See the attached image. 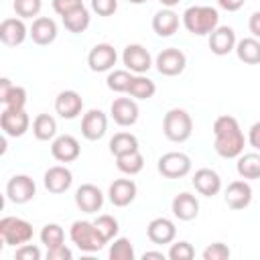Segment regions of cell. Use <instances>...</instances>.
Segmentation results:
<instances>
[{
	"label": "cell",
	"instance_id": "7dc6e473",
	"mask_svg": "<svg viewBox=\"0 0 260 260\" xmlns=\"http://www.w3.org/2000/svg\"><path fill=\"white\" fill-rule=\"evenodd\" d=\"M248 140H250V144H252L254 148H258V150H260V122L252 124L250 134H248Z\"/></svg>",
	"mask_w": 260,
	"mask_h": 260
},
{
	"label": "cell",
	"instance_id": "9a60e30c",
	"mask_svg": "<svg viewBox=\"0 0 260 260\" xmlns=\"http://www.w3.org/2000/svg\"><path fill=\"white\" fill-rule=\"evenodd\" d=\"M79 150H81V146H79L77 138H73L71 134H63V136L55 138L53 144H51V154L59 162H71V160H75L79 156Z\"/></svg>",
	"mask_w": 260,
	"mask_h": 260
},
{
	"label": "cell",
	"instance_id": "f35d334b",
	"mask_svg": "<svg viewBox=\"0 0 260 260\" xmlns=\"http://www.w3.org/2000/svg\"><path fill=\"white\" fill-rule=\"evenodd\" d=\"M2 104L6 108H24V104H26V89L22 85H12V89L2 100Z\"/></svg>",
	"mask_w": 260,
	"mask_h": 260
},
{
	"label": "cell",
	"instance_id": "ee69618b",
	"mask_svg": "<svg viewBox=\"0 0 260 260\" xmlns=\"http://www.w3.org/2000/svg\"><path fill=\"white\" fill-rule=\"evenodd\" d=\"M39 258H41V250L32 244H22L14 252V260H39Z\"/></svg>",
	"mask_w": 260,
	"mask_h": 260
},
{
	"label": "cell",
	"instance_id": "484cf974",
	"mask_svg": "<svg viewBox=\"0 0 260 260\" xmlns=\"http://www.w3.org/2000/svg\"><path fill=\"white\" fill-rule=\"evenodd\" d=\"M236 53H238L240 61H244L248 65H256V63H260V41L256 37H246V39L238 41Z\"/></svg>",
	"mask_w": 260,
	"mask_h": 260
},
{
	"label": "cell",
	"instance_id": "ffe728a7",
	"mask_svg": "<svg viewBox=\"0 0 260 260\" xmlns=\"http://www.w3.org/2000/svg\"><path fill=\"white\" fill-rule=\"evenodd\" d=\"M252 201V187L246 181H232L225 189V203L232 209H244Z\"/></svg>",
	"mask_w": 260,
	"mask_h": 260
},
{
	"label": "cell",
	"instance_id": "e575fe53",
	"mask_svg": "<svg viewBox=\"0 0 260 260\" xmlns=\"http://www.w3.org/2000/svg\"><path fill=\"white\" fill-rule=\"evenodd\" d=\"M130 81H132V75L126 71V69H114L110 75H108V79H106V83H108V87L112 89V91H128V87H130Z\"/></svg>",
	"mask_w": 260,
	"mask_h": 260
},
{
	"label": "cell",
	"instance_id": "1f68e13d",
	"mask_svg": "<svg viewBox=\"0 0 260 260\" xmlns=\"http://www.w3.org/2000/svg\"><path fill=\"white\" fill-rule=\"evenodd\" d=\"M154 91H156L154 81L148 79V77H144V75L132 77L130 87H128V93H130L132 98H138V100H148V98L154 95Z\"/></svg>",
	"mask_w": 260,
	"mask_h": 260
},
{
	"label": "cell",
	"instance_id": "b9f144b4",
	"mask_svg": "<svg viewBox=\"0 0 260 260\" xmlns=\"http://www.w3.org/2000/svg\"><path fill=\"white\" fill-rule=\"evenodd\" d=\"M236 128H240V124H238V120H236L234 116H230V114L217 116L215 122H213V134H215V136H217V134H223V132H230V130H236Z\"/></svg>",
	"mask_w": 260,
	"mask_h": 260
},
{
	"label": "cell",
	"instance_id": "7402d4cb",
	"mask_svg": "<svg viewBox=\"0 0 260 260\" xmlns=\"http://www.w3.org/2000/svg\"><path fill=\"white\" fill-rule=\"evenodd\" d=\"M236 47V32L232 26H217L209 32V49L215 55H228Z\"/></svg>",
	"mask_w": 260,
	"mask_h": 260
},
{
	"label": "cell",
	"instance_id": "f5cc1de1",
	"mask_svg": "<svg viewBox=\"0 0 260 260\" xmlns=\"http://www.w3.org/2000/svg\"><path fill=\"white\" fill-rule=\"evenodd\" d=\"M181 0H160V4H165V6H175V4H179Z\"/></svg>",
	"mask_w": 260,
	"mask_h": 260
},
{
	"label": "cell",
	"instance_id": "5b68a950",
	"mask_svg": "<svg viewBox=\"0 0 260 260\" xmlns=\"http://www.w3.org/2000/svg\"><path fill=\"white\" fill-rule=\"evenodd\" d=\"M28 124L30 120L24 108H4L0 114V128L6 136H22L28 130Z\"/></svg>",
	"mask_w": 260,
	"mask_h": 260
},
{
	"label": "cell",
	"instance_id": "f546056e",
	"mask_svg": "<svg viewBox=\"0 0 260 260\" xmlns=\"http://www.w3.org/2000/svg\"><path fill=\"white\" fill-rule=\"evenodd\" d=\"M57 132V122L51 114H39L32 122V134L39 138V140H49L53 138Z\"/></svg>",
	"mask_w": 260,
	"mask_h": 260
},
{
	"label": "cell",
	"instance_id": "816d5d0a",
	"mask_svg": "<svg viewBox=\"0 0 260 260\" xmlns=\"http://www.w3.org/2000/svg\"><path fill=\"white\" fill-rule=\"evenodd\" d=\"M142 260H165V254L162 252H144Z\"/></svg>",
	"mask_w": 260,
	"mask_h": 260
},
{
	"label": "cell",
	"instance_id": "30bf717a",
	"mask_svg": "<svg viewBox=\"0 0 260 260\" xmlns=\"http://www.w3.org/2000/svg\"><path fill=\"white\" fill-rule=\"evenodd\" d=\"M87 65L91 71H108L116 65V49L108 43L95 45L87 55Z\"/></svg>",
	"mask_w": 260,
	"mask_h": 260
},
{
	"label": "cell",
	"instance_id": "60d3db41",
	"mask_svg": "<svg viewBox=\"0 0 260 260\" xmlns=\"http://www.w3.org/2000/svg\"><path fill=\"white\" fill-rule=\"evenodd\" d=\"M230 258V248L223 242H213L203 250V260H228Z\"/></svg>",
	"mask_w": 260,
	"mask_h": 260
},
{
	"label": "cell",
	"instance_id": "836d02e7",
	"mask_svg": "<svg viewBox=\"0 0 260 260\" xmlns=\"http://www.w3.org/2000/svg\"><path fill=\"white\" fill-rule=\"evenodd\" d=\"M65 240V232L61 225L57 223H47L43 230H41V242L47 246V248H55V246H61Z\"/></svg>",
	"mask_w": 260,
	"mask_h": 260
},
{
	"label": "cell",
	"instance_id": "603a6c76",
	"mask_svg": "<svg viewBox=\"0 0 260 260\" xmlns=\"http://www.w3.org/2000/svg\"><path fill=\"white\" fill-rule=\"evenodd\" d=\"M28 35H30V39H32L37 45H49V43H53L55 37H57V24H55V20L49 18V16H39V18L32 20Z\"/></svg>",
	"mask_w": 260,
	"mask_h": 260
},
{
	"label": "cell",
	"instance_id": "7bdbcfd3",
	"mask_svg": "<svg viewBox=\"0 0 260 260\" xmlns=\"http://www.w3.org/2000/svg\"><path fill=\"white\" fill-rule=\"evenodd\" d=\"M91 8L100 16H112L118 10V0H91Z\"/></svg>",
	"mask_w": 260,
	"mask_h": 260
},
{
	"label": "cell",
	"instance_id": "d6a6232c",
	"mask_svg": "<svg viewBox=\"0 0 260 260\" xmlns=\"http://www.w3.org/2000/svg\"><path fill=\"white\" fill-rule=\"evenodd\" d=\"M116 165H118V169H120L122 173H126V175H136V173L142 171L144 158H142V154H140L138 150H132V152H126V154L116 156Z\"/></svg>",
	"mask_w": 260,
	"mask_h": 260
},
{
	"label": "cell",
	"instance_id": "5bb4252c",
	"mask_svg": "<svg viewBox=\"0 0 260 260\" xmlns=\"http://www.w3.org/2000/svg\"><path fill=\"white\" fill-rule=\"evenodd\" d=\"M110 112L118 126H132L138 120V106L130 98H116L112 102Z\"/></svg>",
	"mask_w": 260,
	"mask_h": 260
},
{
	"label": "cell",
	"instance_id": "c3c4849f",
	"mask_svg": "<svg viewBox=\"0 0 260 260\" xmlns=\"http://www.w3.org/2000/svg\"><path fill=\"white\" fill-rule=\"evenodd\" d=\"M248 26H250V32H252L256 39H260V10H258V12H254V14L250 16Z\"/></svg>",
	"mask_w": 260,
	"mask_h": 260
},
{
	"label": "cell",
	"instance_id": "6da1fadb",
	"mask_svg": "<svg viewBox=\"0 0 260 260\" xmlns=\"http://www.w3.org/2000/svg\"><path fill=\"white\" fill-rule=\"evenodd\" d=\"M217 10L211 6H191L183 14V24L191 35H209L217 28Z\"/></svg>",
	"mask_w": 260,
	"mask_h": 260
},
{
	"label": "cell",
	"instance_id": "7c38bea8",
	"mask_svg": "<svg viewBox=\"0 0 260 260\" xmlns=\"http://www.w3.org/2000/svg\"><path fill=\"white\" fill-rule=\"evenodd\" d=\"M106 128H108V118L102 110H89V112L83 114L81 134L87 140H100L106 134Z\"/></svg>",
	"mask_w": 260,
	"mask_h": 260
},
{
	"label": "cell",
	"instance_id": "8992f818",
	"mask_svg": "<svg viewBox=\"0 0 260 260\" xmlns=\"http://www.w3.org/2000/svg\"><path fill=\"white\" fill-rule=\"evenodd\" d=\"M191 171V158L183 152H167L158 158V173L167 179H181Z\"/></svg>",
	"mask_w": 260,
	"mask_h": 260
},
{
	"label": "cell",
	"instance_id": "f1b7e54d",
	"mask_svg": "<svg viewBox=\"0 0 260 260\" xmlns=\"http://www.w3.org/2000/svg\"><path fill=\"white\" fill-rule=\"evenodd\" d=\"M110 150H112L114 156H120V154L138 150V140H136V136L130 134V132H118V134H114L112 140H110Z\"/></svg>",
	"mask_w": 260,
	"mask_h": 260
},
{
	"label": "cell",
	"instance_id": "2e32d148",
	"mask_svg": "<svg viewBox=\"0 0 260 260\" xmlns=\"http://www.w3.org/2000/svg\"><path fill=\"white\" fill-rule=\"evenodd\" d=\"M122 59H124V65L130 69V71H134V73H144V71H148L150 69V53L142 47V45H128L126 49H124V55H122Z\"/></svg>",
	"mask_w": 260,
	"mask_h": 260
},
{
	"label": "cell",
	"instance_id": "83f0119b",
	"mask_svg": "<svg viewBox=\"0 0 260 260\" xmlns=\"http://www.w3.org/2000/svg\"><path fill=\"white\" fill-rule=\"evenodd\" d=\"M61 18H63V24H65V28L69 32H83L89 26V12H87V8L83 4L73 8L71 12L63 14Z\"/></svg>",
	"mask_w": 260,
	"mask_h": 260
},
{
	"label": "cell",
	"instance_id": "d590c367",
	"mask_svg": "<svg viewBox=\"0 0 260 260\" xmlns=\"http://www.w3.org/2000/svg\"><path fill=\"white\" fill-rule=\"evenodd\" d=\"M93 225H95V230L100 232V236H102L106 242L112 240V238L118 234V221H116V217H112V215H108V213L98 215V219L93 221Z\"/></svg>",
	"mask_w": 260,
	"mask_h": 260
},
{
	"label": "cell",
	"instance_id": "ba28073f",
	"mask_svg": "<svg viewBox=\"0 0 260 260\" xmlns=\"http://www.w3.org/2000/svg\"><path fill=\"white\" fill-rule=\"evenodd\" d=\"M215 152L223 158H234V156H240L242 150H244V134L240 128L236 130H230V132H223V134H217L215 136Z\"/></svg>",
	"mask_w": 260,
	"mask_h": 260
},
{
	"label": "cell",
	"instance_id": "ab89813d",
	"mask_svg": "<svg viewBox=\"0 0 260 260\" xmlns=\"http://www.w3.org/2000/svg\"><path fill=\"white\" fill-rule=\"evenodd\" d=\"M195 256V250L189 242H177L171 246L169 250V258L171 260H191Z\"/></svg>",
	"mask_w": 260,
	"mask_h": 260
},
{
	"label": "cell",
	"instance_id": "681fc988",
	"mask_svg": "<svg viewBox=\"0 0 260 260\" xmlns=\"http://www.w3.org/2000/svg\"><path fill=\"white\" fill-rule=\"evenodd\" d=\"M244 2H246V0H217V4H219L223 10H230V12H234V10L242 8V6H244Z\"/></svg>",
	"mask_w": 260,
	"mask_h": 260
},
{
	"label": "cell",
	"instance_id": "7a4b0ae2",
	"mask_svg": "<svg viewBox=\"0 0 260 260\" xmlns=\"http://www.w3.org/2000/svg\"><path fill=\"white\" fill-rule=\"evenodd\" d=\"M162 132H165V136H167L169 140H173V142H183V140H187V138L191 136V132H193V120H191V116H189L185 110L173 108V110H169V112L165 114V118H162Z\"/></svg>",
	"mask_w": 260,
	"mask_h": 260
},
{
	"label": "cell",
	"instance_id": "d4e9b609",
	"mask_svg": "<svg viewBox=\"0 0 260 260\" xmlns=\"http://www.w3.org/2000/svg\"><path fill=\"white\" fill-rule=\"evenodd\" d=\"M173 213L183 221H191L199 213V201L191 193H179L173 199Z\"/></svg>",
	"mask_w": 260,
	"mask_h": 260
},
{
	"label": "cell",
	"instance_id": "4316f807",
	"mask_svg": "<svg viewBox=\"0 0 260 260\" xmlns=\"http://www.w3.org/2000/svg\"><path fill=\"white\" fill-rule=\"evenodd\" d=\"M179 26V16L173 10H158L152 18V28L160 37H171Z\"/></svg>",
	"mask_w": 260,
	"mask_h": 260
},
{
	"label": "cell",
	"instance_id": "277c9868",
	"mask_svg": "<svg viewBox=\"0 0 260 260\" xmlns=\"http://www.w3.org/2000/svg\"><path fill=\"white\" fill-rule=\"evenodd\" d=\"M0 236L6 244L16 246V244H26L32 238V225L20 217H2L0 219Z\"/></svg>",
	"mask_w": 260,
	"mask_h": 260
},
{
	"label": "cell",
	"instance_id": "e0dca14e",
	"mask_svg": "<svg viewBox=\"0 0 260 260\" xmlns=\"http://www.w3.org/2000/svg\"><path fill=\"white\" fill-rule=\"evenodd\" d=\"M110 201L116 205V207H126L134 201L136 197V183L132 179H116L112 185H110Z\"/></svg>",
	"mask_w": 260,
	"mask_h": 260
},
{
	"label": "cell",
	"instance_id": "74e56055",
	"mask_svg": "<svg viewBox=\"0 0 260 260\" xmlns=\"http://www.w3.org/2000/svg\"><path fill=\"white\" fill-rule=\"evenodd\" d=\"M41 10V0H14V12L20 18H32Z\"/></svg>",
	"mask_w": 260,
	"mask_h": 260
},
{
	"label": "cell",
	"instance_id": "8d00e7d4",
	"mask_svg": "<svg viewBox=\"0 0 260 260\" xmlns=\"http://www.w3.org/2000/svg\"><path fill=\"white\" fill-rule=\"evenodd\" d=\"M112 260H134V248L128 238H118L110 248Z\"/></svg>",
	"mask_w": 260,
	"mask_h": 260
},
{
	"label": "cell",
	"instance_id": "f6af8a7d",
	"mask_svg": "<svg viewBox=\"0 0 260 260\" xmlns=\"http://www.w3.org/2000/svg\"><path fill=\"white\" fill-rule=\"evenodd\" d=\"M71 250L65 248V244L55 246V248H47V260H71Z\"/></svg>",
	"mask_w": 260,
	"mask_h": 260
},
{
	"label": "cell",
	"instance_id": "11a10c76",
	"mask_svg": "<svg viewBox=\"0 0 260 260\" xmlns=\"http://www.w3.org/2000/svg\"><path fill=\"white\" fill-rule=\"evenodd\" d=\"M128 2H132V4H142V2H146V0H128Z\"/></svg>",
	"mask_w": 260,
	"mask_h": 260
},
{
	"label": "cell",
	"instance_id": "3957f363",
	"mask_svg": "<svg viewBox=\"0 0 260 260\" xmlns=\"http://www.w3.org/2000/svg\"><path fill=\"white\" fill-rule=\"evenodd\" d=\"M71 240L73 244H77L79 250L83 252H95L102 250L106 240L100 236V232L95 230L93 221H85V219H77L71 225Z\"/></svg>",
	"mask_w": 260,
	"mask_h": 260
},
{
	"label": "cell",
	"instance_id": "bcb514c9",
	"mask_svg": "<svg viewBox=\"0 0 260 260\" xmlns=\"http://www.w3.org/2000/svg\"><path fill=\"white\" fill-rule=\"evenodd\" d=\"M81 4H83L81 0H53V10L63 16V14L71 12L73 8H77V6H81Z\"/></svg>",
	"mask_w": 260,
	"mask_h": 260
},
{
	"label": "cell",
	"instance_id": "db71d44e",
	"mask_svg": "<svg viewBox=\"0 0 260 260\" xmlns=\"http://www.w3.org/2000/svg\"><path fill=\"white\" fill-rule=\"evenodd\" d=\"M4 150H6V136L0 138V152H4Z\"/></svg>",
	"mask_w": 260,
	"mask_h": 260
},
{
	"label": "cell",
	"instance_id": "d6986e66",
	"mask_svg": "<svg viewBox=\"0 0 260 260\" xmlns=\"http://www.w3.org/2000/svg\"><path fill=\"white\" fill-rule=\"evenodd\" d=\"M175 234H177V228L167 217H154L146 228V236L152 244H169L175 240Z\"/></svg>",
	"mask_w": 260,
	"mask_h": 260
},
{
	"label": "cell",
	"instance_id": "cb8c5ba5",
	"mask_svg": "<svg viewBox=\"0 0 260 260\" xmlns=\"http://www.w3.org/2000/svg\"><path fill=\"white\" fill-rule=\"evenodd\" d=\"M193 187L201 195L211 197V195H215L221 189V179H219V175L213 169H199L193 175Z\"/></svg>",
	"mask_w": 260,
	"mask_h": 260
},
{
	"label": "cell",
	"instance_id": "52a82bcc",
	"mask_svg": "<svg viewBox=\"0 0 260 260\" xmlns=\"http://www.w3.org/2000/svg\"><path fill=\"white\" fill-rule=\"evenodd\" d=\"M187 65V57L181 49H175V47H169V49H162L158 55H156V69L158 73L162 75H179Z\"/></svg>",
	"mask_w": 260,
	"mask_h": 260
},
{
	"label": "cell",
	"instance_id": "8fae6325",
	"mask_svg": "<svg viewBox=\"0 0 260 260\" xmlns=\"http://www.w3.org/2000/svg\"><path fill=\"white\" fill-rule=\"evenodd\" d=\"M75 203H77V207H79L81 211H85V213H95V211L102 209V205H104V195H102V191H100L95 185L83 183V185L75 191Z\"/></svg>",
	"mask_w": 260,
	"mask_h": 260
},
{
	"label": "cell",
	"instance_id": "44dd1931",
	"mask_svg": "<svg viewBox=\"0 0 260 260\" xmlns=\"http://www.w3.org/2000/svg\"><path fill=\"white\" fill-rule=\"evenodd\" d=\"M26 37V26L22 18H4L0 22V41L8 47H16L24 41Z\"/></svg>",
	"mask_w": 260,
	"mask_h": 260
},
{
	"label": "cell",
	"instance_id": "4dcf8cb0",
	"mask_svg": "<svg viewBox=\"0 0 260 260\" xmlns=\"http://www.w3.org/2000/svg\"><path fill=\"white\" fill-rule=\"evenodd\" d=\"M238 173L242 179H258L260 177V154L248 152L238 158Z\"/></svg>",
	"mask_w": 260,
	"mask_h": 260
},
{
	"label": "cell",
	"instance_id": "4fadbf2b",
	"mask_svg": "<svg viewBox=\"0 0 260 260\" xmlns=\"http://www.w3.org/2000/svg\"><path fill=\"white\" fill-rule=\"evenodd\" d=\"M81 108H83V100L77 91L73 89H65L57 95L55 100V110L61 118L65 120H71V118H77L81 114Z\"/></svg>",
	"mask_w": 260,
	"mask_h": 260
},
{
	"label": "cell",
	"instance_id": "ac0fdd59",
	"mask_svg": "<svg viewBox=\"0 0 260 260\" xmlns=\"http://www.w3.org/2000/svg\"><path fill=\"white\" fill-rule=\"evenodd\" d=\"M71 181H73V175L67 167H61V165H55L51 169H47L45 173V187L49 193H63L71 187Z\"/></svg>",
	"mask_w": 260,
	"mask_h": 260
},
{
	"label": "cell",
	"instance_id": "9c48e42d",
	"mask_svg": "<svg viewBox=\"0 0 260 260\" xmlns=\"http://www.w3.org/2000/svg\"><path fill=\"white\" fill-rule=\"evenodd\" d=\"M35 181L28 175H14L6 185V195L14 203H26L35 197Z\"/></svg>",
	"mask_w": 260,
	"mask_h": 260
},
{
	"label": "cell",
	"instance_id": "f907efd6",
	"mask_svg": "<svg viewBox=\"0 0 260 260\" xmlns=\"http://www.w3.org/2000/svg\"><path fill=\"white\" fill-rule=\"evenodd\" d=\"M12 89V83H10V79H6V77H2L0 79V102L8 95V91Z\"/></svg>",
	"mask_w": 260,
	"mask_h": 260
}]
</instances>
